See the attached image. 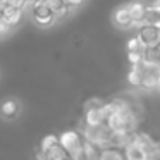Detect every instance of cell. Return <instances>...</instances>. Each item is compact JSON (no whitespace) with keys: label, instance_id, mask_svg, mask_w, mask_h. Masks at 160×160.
Returning a JSON list of instances; mask_svg holds the SVG:
<instances>
[{"label":"cell","instance_id":"1","mask_svg":"<svg viewBox=\"0 0 160 160\" xmlns=\"http://www.w3.org/2000/svg\"><path fill=\"white\" fill-rule=\"evenodd\" d=\"M29 12H31V19L36 26L40 28H48L52 26L53 22L57 21L55 19V12L52 11L48 4H47L45 0H38L35 4L29 7Z\"/></svg>","mask_w":160,"mask_h":160},{"label":"cell","instance_id":"2","mask_svg":"<svg viewBox=\"0 0 160 160\" xmlns=\"http://www.w3.org/2000/svg\"><path fill=\"white\" fill-rule=\"evenodd\" d=\"M136 36H138L139 42H141L145 47L155 45V43L160 42V26L146 24V22H143V24L138 28V33H136Z\"/></svg>","mask_w":160,"mask_h":160},{"label":"cell","instance_id":"3","mask_svg":"<svg viewBox=\"0 0 160 160\" xmlns=\"http://www.w3.org/2000/svg\"><path fill=\"white\" fill-rule=\"evenodd\" d=\"M112 22H114L119 29L134 28V19H132V16H131L129 5H122V7L115 9L114 14H112Z\"/></svg>","mask_w":160,"mask_h":160},{"label":"cell","instance_id":"4","mask_svg":"<svg viewBox=\"0 0 160 160\" xmlns=\"http://www.w3.org/2000/svg\"><path fill=\"white\" fill-rule=\"evenodd\" d=\"M21 114V103L18 98H7L0 103V117L5 121H14Z\"/></svg>","mask_w":160,"mask_h":160},{"label":"cell","instance_id":"5","mask_svg":"<svg viewBox=\"0 0 160 160\" xmlns=\"http://www.w3.org/2000/svg\"><path fill=\"white\" fill-rule=\"evenodd\" d=\"M22 16H24V9L22 7H14V5H7V4L2 7V19L11 28H16V26L21 24Z\"/></svg>","mask_w":160,"mask_h":160},{"label":"cell","instance_id":"6","mask_svg":"<svg viewBox=\"0 0 160 160\" xmlns=\"http://www.w3.org/2000/svg\"><path fill=\"white\" fill-rule=\"evenodd\" d=\"M124 158H126V160H148L150 155L146 153V150L143 148L139 143H136L134 139H131V141L126 145Z\"/></svg>","mask_w":160,"mask_h":160},{"label":"cell","instance_id":"7","mask_svg":"<svg viewBox=\"0 0 160 160\" xmlns=\"http://www.w3.org/2000/svg\"><path fill=\"white\" fill-rule=\"evenodd\" d=\"M128 5H129L132 19H134V28H139V26L145 22V11H146V5L148 4H145L141 0H132Z\"/></svg>","mask_w":160,"mask_h":160},{"label":"cell","instance_id":"8","mask_svg":"<svg viewBox=\"0 0 160 160\" xmlns=\"http://www.w3.org/2000/svg\"><path fill=\"white\" fill-rule=\"evenodd\" d=\"M102 108L84 110V115H83L84 124L86 126H102V124H105V115H103V112H102Z\"/></svg>","mask_w":160,"mask_h":160},{"label":"cell","instance_id":"9","mask_svg":"<svg viewBox=\"0 0 160 160\" xmlns=\"http://www.w3.org/2000/svg\"><path fill=\"white\" fill-rule=\"evenodd\" d=\"M143 60L146 64H152V66H158V62H160V42L155 43V45L145 47Z\"/></svg>","mask_w":160,"mask_h":160},{"label":"cell","instance_id":"10","mask_svg":"<svg viewBox=\"0 0 160 160\" xmlns=\"http://www.w3.org/2000/svg\"><path fill=\"white\" fill-rule=\"evenodd\" d=\"M47 155H48V160H72L71 158V153L67 152L60 143H57L55 146H52V148L47 152Z\"/></svg>","mask_w":160,"mask_h":160},{"label":"cell","instance_id":"11","mask_svg":"<svg viewBox=\"0 0 160 160\" xmlns=\"http://www.w3.org/2000/svg\"><path fill=\"white\" fill-rule=\"evenodd\" d=\"M145 22H146V24L160 26V7H158V5H155V4L146 5V11H145Z\"/></svg>","mask_w":160,"mask_h":160},{"label":"cell","instance_id":"12","mask_svg":"<svg viewBox=\"0 0 160 160\" xmlns=\"http://www.w3.org/2000/svg\"><path fill=\"white\" fill-rule=\"evenodd\" d=\"M141 81H143V76H141V71H139L138 66H131L128 72V83L134 88H141Z\"/></svg>","mask_w":160,"mask_h":160},{"label":"cell","instance_id":"13","mask_svg":"<svg viewBox=\"0 0 160 160\" xmlns=\"http://www.w3.org/2000/svg\"><path fill=\"white\" fill-rule=\"evenodd\" d=\"M57 143H59V136L55 134H47L45 138L42 139V143H40V150H43V152H48L52 146H55Z\"/></svg>","mask_w":160,"mask_h":160},{"label":"cell","instance_id":"14","mask_svg":"<svg viewBox=\"0 0 160 160\" xmlns=\"http://www.w3.org/2000/svg\"><path fill=\"white\" fill-rule=\"evenodd\" d=\"M126 48H128V52H141V50H145V45L139 42L138 36H132V38L128 40V43H126Z\"/></svg>","mask_w":160,"mask_h":160},{"label":"cell","instance_id":"15","mask_svg":"<svg viewBox=\"0 0 160 160\" xmlns=\"http://www.w3.org/2000/svg\"><path fill=\"white\" fill-rule=\"evenodd\" d=\"M103 105H105V102L102 100V98L93 97V98H90V100H86V102H84V110H93V108H102Z\"/></svg>","mask_w":160,"mask_h":160},{"label":"cell","instance_id":"16","mask_svg":"<svg viewBox=\"0 0 160 160\" xmlns=\"http://www.w3.org/2000/svg\"><path fill=\"white\" fill-rule=\"evenodd\" d=\"M143 52H145V50H141V52H128V62L131 64V66L141 64L143 62Z\"/></svg>","mask_w":160,"mask_h":160},{"label":"cell","instance_id":"17","mask_svg":"<svg viewBox=\"0 0 160 160\" xmlns=\"http://www.w3.org/2000/svg\"><path fill=\"white\" fill-rule=\"evenodd\" d=\"M47 4L52 7V11L53 12H57V11H60L62 7H66V4H64V0H45Z\"/></svg>","mask_w":160,"mask_h":160},{"label":"cell","instance_id":"18","mask_svg":"<svg viewBox=\"0 0 160 160\" xmlns=\"http://www.w3.org/2000/svg\"><path fill=\"white\" fill-rule=\"evenodd\" d=\"M11 29H12L11 26H9L7 22L4 21V19L0 18V38H4V36H7L9 33H11Z\"/></svg>","mask_w":160,"mask_h":160},{"label":"cell","instance_id":"19","mask_svg":"<svg viewBox=\"0 0 160 160\" xmlns=\"http://www.w3.org/2000/svg\"><path fill=\"white\" fill-rule=\"evenodd\" d=\"M83 2H84V0H64V4H66L71 11H72V9H76V7H79Z\"/></svg>","mask_w":160,"mask_h":160},{"label":"cell","instance_id":"20","mask_svg":"<svg viewBox=\"0 0 160 160\" xmlns=\"http://www.w3.org/2000/svg\"><path fill=\"white\" fill-rule=\"evenodd\" d=\"M4 5H5V0H0V9L4 7Z\"/></svg>","mask_w":160,"mask_h":160},{"label":"cell","instance_id":"21","mask_svg":"<svg viewBox=\"0 0 160 160\" xmlns=\"http://www.w3.org/2000/svg\"><path fill=\"white\" fill-rule=\"evenodd\" d=\"M155 5H158V7H160V0H155Z\"/></svg>","mask_w":160,"mask_h":160},{"label":"cell","instance_id":"22","mask_svg":"<svg viewBox=\"0 0 160 160\" xmlns=\"http://www.w3.org/2000/svg\"><path fill=\"white\" fill-rule=\"evenodd\" d=\"M158 71H160V62H158Z\"/></svg>","mask_w":160,"mask_h":160},{"label":"cell","instance_id":"23","mask_svg":"<svg viewBox=\"0 0 160 160\" xmlns=\"http://www.w3.org/2000/svg\"><path fill=\"white\" fill-rule=\"evenodd\" d=\"M158 90H160V84H158Z\"/></svg>","mask_w":160,"mask_h":160},{"label":"cell","instance_id":"24","mask_svg":"<svg viewBox=\"0 0 160 160\" xmlns=\"http://www.w3.org/2000/svg\"><path fill=\"white\" fill-rule=\"evenodd\" d=\"M148 160H153V158H148Z\"/></svg>","mask_w":160,"mask_h":160}]
</instances>
